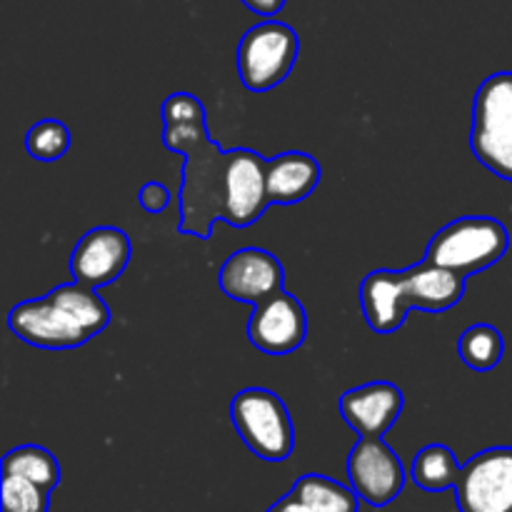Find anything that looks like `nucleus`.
I'll return each mask as SVG.
<instances>
[{
    "label": "nucleus",
    "mask_w": 512,
    "mask_h": 512,
    "mask_svg": "<svg viewBox=\"0 0 512 512\" xmlns=\"http://www.w3.org/2000/svg\"><path fill=\"white\" fill-rule=\"evenodd\" d=\"M205 105L190 93H173L163 103V145L185 158L178 230L208 240L218 220L233 228L258 223L270 208L265 170L255 150H223L208 133Z\"/></svg>",
    "instance_id": "1"
},
{
    "label": "nucleus",
    "mask_w": 512,
    "mask_h": 512,
    "mask_svg": "<svg viewBox=\"0 0 512 512\" xmlns=\"http://www.w3.org/2000/svg\"><path fill=\"white\" fill-rule=\"evenodd\" d=\"M468 275L423 260L405 270L380 268L360 283L363 315L375 333H395L410 310L445 313L465 298Z\"/></svg>",
    "instance_id": "2"
},
{
    "label": "nucleus",
    "mask_w": 512,
    "mask_h": 512,
    "mask_svg": "<svg viewBox=\"0 0 512 512\" xmlns=\"http://www.w3.org/2000/svg\"><path fill=\"white\" fill-rule=\"evenodd\" d=\"M470 148L475 160L503 180H512V73L483 80L473 100Z\"/></svg>",
    "instance_id": "3"
},
{
    "label": "nucleus",
    "mask_w": 512,
    "mask_h": 512,
    "mask_svg": "<svg viewBox=\"0 0 512 512\" xmlns=\"http://www.w3.org/2000/svg\"><path fill=\"white\" fill-rule=\"evenodd\" d=\"M230 420L250 453L268 463H283L293 455L295 428L288 405L265 388H245L230 403Z\"/></svg>",
    "instance_id": "4"
},
{
    "label": "nucleus",
    "mask_w": 512,
    "mask_h": 512,
    "mask_svg": "<svg viewBox=\"0 0 512 512\" xmlns=\"http://www.w3.org/2000/svg\"><path fill=\"white\" fill-rule=\"evenodd\" d=\"M510 233L495 218H460L440 228L425 250V260L463 275L488 270L505 258Z\"/></svg>",
    "instance_id": "5"
},
{
    "label": "nucleus",
    "mask_w": 512,
    "mask_h": 512,
    "mask_svg": "<svg viewBox=\"0 0 512 512\" xmlns=\"http://www.w3.org/2000/svg\"><path fill=\"white\" fill-rule=\"evenodd\" d=\"M300 53L298 33L280 20L253 25L238 43V78L253 93H265L288 80Z\"/></svg>",
    "instance_id": "6"
},
{
    "label": "nucleus",
    "mask_w": 512,
    "mask_h": 512,
    "mask_svg": "<svg viewBox=\"0 0 512 512\" xmlns=\"http://www.w3.org/2000/svg\"><path fill=\"white\" fill-rule=\"evenodd\" d=\"M460 512H512V448H488L460 468L453 488Z\"/></svg>",
    "instance_id": "7"
},
{
    "label": "nucleus",
    "mask_w": 512,
    "mask_h": 512,
    "mask_svg": "<svg viewBox=\"0 0 512 512\" xmlns=\"http://www.w3.org/2000/svg\"><path fill=\"white\" fill-rule=\"evenodd\" d=\"M8 328L23 343L43 350H73L93 340V335L53 298L23 300L8 313Z\"/></svg>",
    "instance_id": "8"
},
{
    "label": "nucleus",
    "mask_w": 512,
    "mask_h": 512,
    "mask_svg": "<svg viewBox=\"0 0 512 512\" xmlns=\"http://www.w3.org/2000/svg\"><path fill=\"white\" fill-rule=\"evenodd\" d=\"M403 460L383 438H360L348 455L350 488L363 503L385 508L405 488Z\"/></svg>",
    "instance_id": "9"
},
{
    "label": "nucleus",
    "mask_w": 512,
    "mask_h": 512,
    "mask_svg": "<svg viewBox=\"0 0 512 512\" xmlns=\"http://www.w3.org/2000/svg\"><path fill=\"white\" fill-rule=\"evenodd\" d=\"M308 338V313L303 303L288 290H280L273 298L253 305V315L248 320V340L260 353L288 355L298 350Z\"/></svg>",
    "instance_id": "10"
},
{
    "label": "nucleus",
    "mask_w": 512,
    "mask_h": 512,
    "mask_svg": "<svg viewBox=\"0 0 512 512\" xmlns=\"http://www.w3.org/2000/svg\"><path fill=\"white\" fill-rule=\"evenodd\" d=\"M130 255H133V245H130L128 233L113 225H100V228L88 230L75 243L73 255H70V273H73V280L98 290L115 283L125 273Z\"/></svg>",
    "instance_id": "11"
},
{
    "label": "nucleus",
    "mask_w": 512,
    "mask_h": 512,
    "mask_svg": "<svg viewBox=\"0 0 512 512\" xmlns=\"http://www.w3.org/2000/svg\"><path fill=\"white\" fill-rule=\"evenodd\" d=\"M218 285L230 300L258 305L285 290V268L263 248L235 250L220 268Z\"/></svg>",
    "instance_id": "12"
},
{
    "label": "nucleus",
    "mask_w": 512,
    "mask_h": 512,
    "mask_svg": "<svg viewBox=\"0 0 512 512\" xmlns=\"http://www.w3.org/2000/svg\"><path fill=\"white\" fill-rule=\"evenodd\" d=\"M338 408L360 438H383L403 413L405 395L398 385L378 380L340 395Z\"/></svg>",
    "instance_id": "13"
},
{
    "label": "nucleus",
    "mask_w": 512,
    "mask_h": 512,
    "mask_svg": "<svg viewBox=\"0 0 512 512\" xmlns=\"http://www.w3.org/2000/svg\"><path fill=\"white\" fill-rule=\"evenodd\" d=\"M320 168L318 160L300 150H288L278 158L268 160L265 170V185H268V198L273 205H295L303 203L318 188Z\"/></svg>",
    "instance_id": "14"
},
{
    "label": "nucleus",
    "mask_w": 512,
    "mask_h": 512,
    "mask_svg": "<svg viewBox=\"0 0 512 512\" xmlns=\"http://www.w3.org/2000/svg\"><path fill=\"white\" fill-rule=\"evenodd\" d=\"M358 493L320 473L295 480L288 495L265 512H358Z\"/></svg>",
    "instance_id": "15"
},
{
    "label": "nucleus",
    "mask_w": 512,
    "mask_h": 512,
    "mask_svg": "<svg viewBox=\"0 0 512 512\" xmlns=\"http://www.w3.org/2000/svg\"><path fill=\"white\" fill-rule=\"evenodd\" d=\"M460 468L453 450L448 445H425L418 455H415L413 465H410V475L413 483L425 493H443V490H453L460 478Z\"/></svg>",
    "instance_id": "16"
},
{
    "label": "nucleus",
    "mask_w": 512,
    "mask_h": 512,
    "mask_svg": "<svg viewBox=\"0 0 512 512\" xmlns=\"http://www.w3.org/2000/svg\"><path fill=\"white\" fill-rule=\"evenodd\" d=\"M50 295H53V298L58 300V303L63 305V308L68 310V313L73 315V318L78 320V323L83 325L93 338L108 328L110 308L108 303L95 293V288H88V285L73 280V283H65V285H58V288H53L50 290Z\"/></svg>",
    "instance_id": "17"
},
{
    "label": "nucleus",
    "mask_w": 512,
    "mask_h": 512,
    "mask_svg": "<svg viewBox=\"0 0 512 512\" xmlns=\"http://www.w3.org/2000/svg\"><path fill=\"white\" fill-rule=\"evenodd\" d=\"M0 470L33 480V483L50 490V493L60 485V463L55 460V455L50 450L40 448V445H20V448H13L10 453L3 455Z\"/></svg>",
    "instance_id": "18"
},
{
    "label": "nucleus",
    "mask_w": 512,
    "mask_h": 512,
    "mask_svg": "<svg viewBox=\"0 0 512 512\" xmlns=\"http://www.w3.org/2000/svg\"><path fill=\"white\" fill-rule=\"evenodd\" d=\"M458 355L470 370L488 373L505 355V338L495 325L475 323L458 338Z\"/></svg>",
    "instance_id": "19"
},
{
    "label": "nucleus",
    "mask_w": 512,
    "mask_h": 512,
    "mask_svg": "<svg viewBox=\"0 0 512 512\" xmlns=\"http://www.w3.org/2000/svg\"><path fill=\"white\" fill-rule=\"evenodd\" d=\"M50 490L20 475L3 473L0 480V512H48Z\"/></svg>",
    "instance_id": "20"
},
{
    "label": "nucleus",
    "mask_w": 512,
    "mask_h": 512,
    "mask_svg": "<svg viewBox=\"0 0 512 512\" xmlns=\"http://www.w3.org/2000/svg\"><path fill=\"white\" fill-rule=\"evenodd\" d=\"M25 150L30 158L40 163H53L60 160L70 150V130L68 125L55 118L38 120L33 128L25 133Z\"/></svg>",
    "instance_id": "21"
},
{
    "label": "nucleus",
    "mask_w": 512,
    "mask_h": 512,
    "mask_svg": "<svg viewBox=\"0 0 512 512\" xmlns=\"http://www.w3.org/2000/svg\"><path fill=\"white\" fill-rule=\"evenodd\" d=\"M170 198H173V195H170V190L165 188L163 183H155V180L153 183H145L143 188L138 190L140 208L148 210V213H153V215L163 213V210L170 205Z\"/></svg>",
    "instance_id": "22"
},
{
    "label": "nucleus",
    "mask_w": 512,
    "mask_h": 512,
    "mask_svg": "<svg viewBox=\"0 0 512 512\" xmlns=\"http://www.w3.org/2000/svg\"><path fill=\"white\" fill-rule=\"evenodd\" d=\"M248 10H253L255 15H263V18H273L280 10L285 8L288 0H240Z\"/></svg>",
    "instance_id": "23"
}]
</instances>
